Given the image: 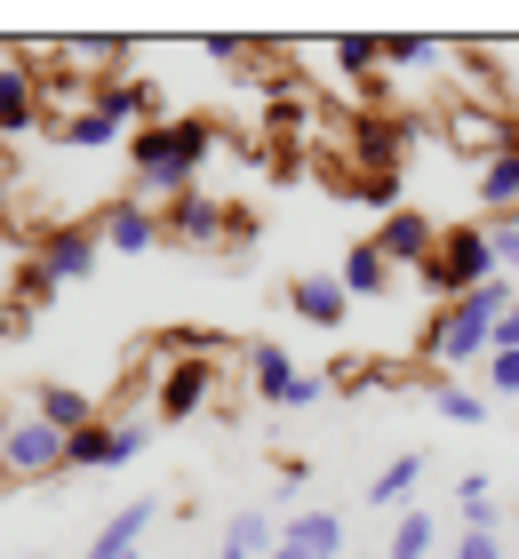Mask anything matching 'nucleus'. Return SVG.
I'll list each match as a JSON object with an SVG mask.
<instances>
[{"label":"nucleus","instance_id":"obj_1","mask_svg":"<svg viewBox=\"0 0 519 559\" xmlns=\"http://www.w3.org/2000/svg\"><path fill=\"white\" fill-rule=\"evenodd\" d=\"M208 152H216V120H208V112H176V120H152V129L128 136V160H137L144 192H161V200L192 192V176H200Z\"/></svg>","mask_w":519,"mask_h":559},{"label":"nucleus","instance_id":"obj_2","mask_svg":"<svg viewBox=\"0 0 519 559\" xmlns=\"http://www.w3.org/2000/svg\"><path fill=\"white\" fill-rule=\"evenodd\" d=\"M511 296H519L511 280H487V288L439 304L432 328H424V360L432 368H472V360H487V352H496V320L511 312Z\"/></svg>","mask_w":519,"mask_h":559},{"label":"nucleus","instance_id":"obj_3","mask_svg":"<svg viewBox=\"0 0 519 559\" xmlns=\"http://www.w3.org/2000/svg\"><path fill=\"white\" fill-rule=\"evenodd\" d=\"M487 280H504V257H496V233H480V224H456V233H439V257L424 264V288L439 296H472Z\"/></svg>","mask_w":519,"mask_h":559},{"label":"nucleus","instance_id":"obj_4","mask_svg":"<svg viewBox=\"0 0 519 559\" xmlns=\"http://www.w3.org/2000/svg\"><path fill=\"white\" fill-rule=\"evenodd\" d=\"M248 376H256V400H264V408H311V400H328V376H304L280 344H256Z\"/></svg>","mask_w":519,"mask_h":559},{"label":"nucleus","instance_id":"obj_5","mask_svg":"<svg viewBox=\"0 0 519 559\" xmlns=\"http://www.w3.org/2000/svg\"><path fill=\"white\" fill-rule=\"evenodd\" d=\"M0 472H16V479L64 472V431L40 424V416H16L9 431H0Z\"/></svg>","mask_w":519,"mask_h":559},{"label":"nucleus","instance_id":"obj_6","mask_svg":"<svg viewBox=\"0 0 519 559\" xmlns=\"http://www.w3.org/2000/svg\"><path fill=\"white\" fill-rule=\"evenodd\" d=\"M424 136V120L408 112H352V152H359V176H384L400 152Z\"/></svg>","mask_w":519,"mask_h":559},{"label":"nucleus","instance_id":"obj_7","mask_svg":"<svg viewBox=\"0 0 519 559\" xmlns=\"http://www.w3.org/2000/svg\"><path fill=\"white\" fill-rule=\"evenodd\" d=\"M144 448V424H89L64 440V472H113V464H137Z\"/></svg>","mask_w":519,"mask_h":559},{"label":"nucleus","instance_id":"obj_8","mask_svg":"<svg viewBox=\"0 0 519 559\" xmlns=\"http://www.w3.org/2000/svg\"><path fill=\"white\" fill-rule=\"evenodd\" d=\"M96 248H104V240L89 233V224H57V233H40L24 257H33V264L64 288V280H89V272H96Z\"/></svg>","mask_w":519,"mask_h":559},{"label":"nucleus","instance_id":"obj_9","mask_svg":"<svg viewBox=\"0 0 519 559\" xmlns=\"http://www.w3.org/2000/svg\"><path fill=\"white\" fill-rule=\"evenodd\" d=\"M208 392H216V360H168L161 368V392H152V408H161L168 424H185L208 408Z\"/></svg>","mask_w":519,"mask_h":559},{"label":"nucleus","instance_id":"obj_10","mask_svg":"<svg viewBox=\"0 0 519 559\" xmlns=\"http://www.w3.org/2000/svg\"><path fill=\"white\" fill-rule=\"evenodd\" d=\"M168 224L144 209V200H113V209L96 216V240L104 248H120V257H152V240H161Z\"/></svg>","mask_w":519,"mask_h":559},{"label":"nucleus","instance_id":"obj_11","mask_svg":"<svg viewBox=\"0 0 519 559\" xmlns=\"http://www.w3.org/2000/svg\"><path fill=\"white\" fill-rule=\"evenodd\" d=\"M376 248H384V264H415V272H424V264L439 257V224L415 216V209H400V216H384Z\"/></svg>","mask_w":519,"mask_h":559},{"label":"nucleus","instance_id":"obj_12","mask_svg":"<svg viewBox=\"0 0 519 559\" xmlns=\"http://www.w3.org/2000/svg\"><path fill=\"white\" fill-rule=\"evenodd\" d=\"M168 233H176V240H216V233H248V216H232L224 200H208V192L192 185L185 200H168Z\"/></svg>","mask_w":519,"mask_h":559},{"label":"nucleus","instance_id":"obj_13","mask_svg":"<svg viewBox=\"0 0 519 559\" xmlns=\"http://www.w3.org/2000/svg\"><path fill=\"white\" fill-rule=\"evenodd\" d=\"M96 112L113 120V129L137 136V129L161 120V88H152V81H104V88H96Z\"/></svg>","mask_w":519,"mask_h":559},{"label":"nucleus","instance_id":"obj_14","mask_svg":"<svg viewBox=\"0 0 519 559\" xmlns=\"http://www.w3.org/2000/svg\"><path fill=\"white\" fill-rule=\"evenodd\" d=\"M344 280H335V272H304V280H288V312L296 320H311V328H335V320H344Z\"/></svg>","mask_w":519,"mask_h":559},{"label":"nucleus","instance_id":"obj_15","mask_svg":"<svg viewBox=\"0 0 519 559\" xmlns=\"http://www.w3.org/2000/svg\"><path fill=\"white\" fill-rule=\"evenodd\" d=\"M40 129V81L33 64H0V136H24Z\"/></svg>","mask_w":519,"mask_h":559},{"label":"nucleus","instance_id":"obj_16","mask_svg":"<svg viewBox=\"0 0 519 559\" xmlns=\"http://www.w3.org/2000/svg\"><path fill=\"white\" fill-rule=\"evenodd\" d=\"M280 544H296V551H311V559H344V520L311 503V512H288V520H280Z\"/></svg>","mask_w":519,"mask_h":559},{"label":"nucleus","instance_id":"obj_17","mask_svg":"<svg viewBox=\"0 0 519 559\" xmlns=\"http://www.w3.org/2000/svg\"><path fill=\"white\" fill-rule=\"evenodd\" d=\"M144 527H152V496H137V503H120L113 520L96 527V544H89V559H137V544H144Z\"/></svg>","mask_w":519,"mask_h":559},{"label":"nucleus","instance_id":"obj_18","mask_svg":"<svg viewBox=\"0 0 519 559\" xmlns=\"http://www.w3.org/2000/svg\"><path fill=\"white\" fill-rule=\"evenodd\" d=\"M272 551H280V527L256 512V503H240V512L224 520V551L216 559H272Z\"/></svg>","mask_w":519,"mask_h":559},{"label":"nucleus","instance_id":"obj_19","mask_svg":"<svg viewBox=\"0 0 519 559\" xmlns=\"http://www.w3.org/2000/svg\"><path fill=\"white\" fill-rule=\"evenodd\" d=\"M480 209L487 216H511L519 209V144H504V152H487V160H480Z\"/></svg>","mask_w":519,"mask_h":559},{"label":"nucleus","instance_id":"obj_20","mask_svg":"<svg viewBox=\"0 0 519 559\" xmlns=\"http://www.w3.org/2000/svg\"><path fill=\"white\" fill-rule=\"evenodd\" d=\"M33 416H40V424H57L64 440L96 424V416H89V392H72V384H40V392H33Z\"/></svg>","mask_w":519,"mask_h":559},{"label":"nucleus","instance_id":"obj_21","mask_svg":"<svg viewBox=\"0 0 519 559\" xmlns=\"http://www.w3.org/2000/svg\"><path fill=\"white\" fill-rule=\"evenodd\" d=\"M335 280H344V296H384V288H392V264H384L376 240H359V248H344V272H335Z\"/></svg>","mask_w":519,"mask_h":559},{"label":"nucleus","instance_id":"obj_22","mask_svg":"<svg viewBox=\"0 0 519 559\" xmlns=\"http://www.w3.org/2000/svg\"><path fill=\"white\" fill-rule=\"evenodd\" d=\"M415 384L432 392V408L448 424H487V392H463V384H448V376H415Z\"/></svg>","mask_w":519,"mask_h":559},{"label":"nucleus","instance_id":"obj_23","mask_svg":"<svg viewBox=\"0 0 519 559\" xmlns=\"http://www.w3.org/2000/svg\"><path fill=\"white\" fill-rule=\"evenodd\" d=\"M328 64L344 72V81H368V72L384 64V40H376V33H335V48H328Z\"/></svg>","mask_w":519,"mask_h":559},{"label":"nucleus","instance_id":"obj_24","mask_svg":"<svg viewBox=\"0 0 519 559\" xmlns=\"http://www.w3.org/2000/svg\"><path fill=\"white\" fill-rule=\"evenodd\" d=\"M415 479H424V448H408V455H392L376 479H368V503H400V496H415Z\"/></svg>","mask_w":519,"mask_h":559},{"label":"nucleus","instance_id":"obj_25","mask_svg":"<svg viewBox=\"0 0 519 559\" xmlns=\"http://www.w3.org/2000/svg\"><path fill=\"white\" fill-rule=\"evenodd\" d=\"M432 544H439L432 512H400V520H392V544H384V559H432Z\"/></svg>","mask_w":519,"mask_h":559},{"label":"nucleus","instance_id":"obj_26","mask_svg":"<svg viewBox=\"0 0 519 559\" xmlns=\"http://www.w3.org/2000/svg\"><path fill=\"white\" fill-rule=\"evenodd\" d=\"M113 136H128V129H113V120H104L96 105H81V112H64V120H57V144H81V152H89V144H113Z\"/></svg>","mask_w":519,"mask_h":559},{"label":"nucleus","instance_id":"obj_27","mask_svg":"<svg viewBox=\"0 0 519 559\" xmlns=\"http://www.w3.org/2000/svg\"><path fill=\"white\" fill-rule=\"evenodd\" d=\"M344 192H352V200H368V209H384V216H400V209H408V200H400V168H384V176H352Z\"/></svg>","mask_w":519,"mask_h":559},{"label":"nucleus","instance_id":"obj_28","mask_svg":"<svg viewBox=\"0 0 519 559\" xmlns=\"http://www.w3.org/2000/svg\"><path fill=\"white\" fill-rule=\"evenodd\" d=\"M432 57H439V40H424V33H392V40H384V64H400V72L432 64Z\"/></svg>","mask_w":519,"mask_h":559},{"label":"nucleus","instance_id":"obj_29","mask_svg":"<svg viewBox=\"0 0 519 559\" xmlns=\"http://www.w3.org/2000/svg\"><path fill=\"white\" fill-rule=\"evenodd\" d=\"M320 376H328V392H344V400H352V392H368V384H376V368H368V360H344V352H335V360H328Z\"/></svg>","mask_w":519,"mask_h":559},{"label":"nucleus","instance_id":"obj_30","mask_svg":"<svg viewBox=\"0 0 519 559\" xmlns=\"http://www.w3.org/2000/svg\"><path fill=\"white\" fill-rule=\"evenodd\" d=\"M487 400H519V352H487Z\"/></svg>","mask_w":519,"mask_h":559},{"label":"nucleus","instance_id":"obj_31","mask_svg":"<svg viewBox=\"0 0 519 559\" xmlns=\"http://www.w3.org/2000/svg\"><path fill=\"white\" fill-rule=\"evenodd\" d=\"M16 296H24V304H48V296H57V280H48L33 257H24V272H16Z\"/></svg>","mask_w":519,"mask_h":559},{"label":"nucleus","instance_id":"obj_32","mask_svg":"<svg viewBox=\"0 0 519 559\" xmlns=\"http://www.w3.org/2000/svg\"><path fill=\"white\" fill-rule=\"evenodd\" d=\"M456 559H504V544L480 536V527H463V536H456Z\"/></svg>","mask_w":519,"mask_h":559},{"label":"nucleus","instance_id":"obj_33","mask_svg":"<svg viewBox=\"0 0 519 559\" xmlns=\"http://www.w3.org/2000/svg\"><path fill=\"white\" fill-rule=\"evenodd\" d=\"M487 496H496V488H487V472H463L456 479V512H472V503H487Z\"/></svg>","mask_w":519,"mask_h":559},{"label":"nucleus","instance_id":"obj_34","mask_svg":"<svg viewBox=\"0 0 519 559\" xmlns=\"http://www.w3.org/2000/svg\"><path fill=\"white\" fill-rule=\"evenodd\" d=\"M264 120H272V136H280V129H296V120H304V105H296V96H272Z\"/></svg>","mask_w":519,"mask_h":559},{"label":"nucleus","instance_id":"obj_35","mask_svg":"<svg viewBox=\"0 0 519 559\" xmlns=\"http://www.w3.org/2000/svg\"><path fill=\"white\" fill-rule=\"evenodd\" d=\"M496 352H519V296H511V312L496 320Z\"/></svg>","mask_w":519,"mask_h":559},{"label":"nucleus","instance_id":"obj_36","mask_svg":"<svg viewBox=\"0 0 519 559\" xmlns=\"http://www.w3.org/2000/svg\"><path fill=\"white\" fill-rule=\"evenodd\" d=\"M272 559H311V551H296V544H280V551H272Z\"/></svg>","mask_w":519,"mask_h":559},{"label":"nucleus","instance_id":"obj_37","mask_svg":"<svg viewBox=\"0 0 519 559\" xmlns=\"http://www.w3.org/2000/svg\"><path fill=\"white\" fill-rule=\"evenodd\" d=\"M0 336H9V312H0Z\"/></svg>","mask_w":519,"mask_h":559},{"label":"nucleus","instance_id":"obj_38","mask_svg":"<svg viewBox=\"0 0 519 559\" xmlns=\"http://www.w3.org/2000/svg\"><path fill=\"white\" fill-rule=\"evenodd\" d=\"M376 559H384V551H376Z\"/></svg>","mask_w":519,"mask_h":559}]
</instances>
